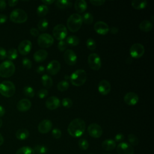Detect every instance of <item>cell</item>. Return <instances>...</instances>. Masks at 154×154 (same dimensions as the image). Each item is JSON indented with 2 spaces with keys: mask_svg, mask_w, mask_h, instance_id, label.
<instances>
[{
  "mask_svg": "<svg viewBox=\"0 0 154 154\" xmlns=\"http://www.w3.org/2000/svg\"><path fill=\"white\" fill-rule=\"evenodd\" d=\"M110 32L112 34H116L119 32V29L117 27H114V26L112 27L110 29Z\"/></svg>",
  "mask_w": 154,
  "mask_h": 154,
  "instance_id": "9f6ffc18",
  "label": "cell"
},
{
  "mask_svg": "<svg viewBox=\"0 0 154 154\" xmlns=\"http://www.w3.org/2000/svg\"><path fill=\"white\" fill-rule=\"evenodd\" d=\"M45 70V68L43 66H39L36 69V72L39 74H42V73L44 72Z\"/></svg>",
  "mask_w": 154,
  "mask_h": 154,
  "instance_id": "f5cc1de1",
  "label": "cell"
},
{
  "mask_svg": "<svg viewBox=\"0 0 154 154\" xmlns=\"http://www.w3.org/2000/svg\"><path fill=\"white\" fill-rule=\"evenodd\" d=\"M16 154H35V152L31 147L29 146H23L19 149Z\"/></svg>",
  "mask_w": 154,
  "mask_h": 154,
  "instance_id": "1f68e13d",
  "label": "cell"
},
{
  "mask_svg": "<svg viewBox=\"0 0 154 154\" xmlns=\"http://www.w3.org/2000/svg\"><path fill=\"white\" fill-rule=\"evenodd\" d=\"M49 9L47 5H40L37 8V14L39 17H43L47 14L48 13Z\"/></svg>",
  "mask_w": 154,
  "mask_h": 154,
  "instance_id": "4dcf8cb0",
  "label": "cell"
},
{
  "mask_svg": "<svg viewBox=\"0 0 154 154\" xmlns=\"http://www.w3.org/2000/svg\"><path fill=\"white\" fill-rule=\"evenodd\" d=\"M52 135L55 139H59L61 137V131L58 128H54L52 131Z\"/></svg>",
  "mask_w": 154,
  "mask_h": 154,
  "instance_id": "bcb514c9",
  "label": "cell"
},
{
  "mask_svg": "<svg viewBox=\"0 0 154 154\" xmlns=\"http://www.w3.org/2000/svg\"><path fill=\"white\" fill-rule=\"evenodd\" d=\"M85 123L80 118L73 119L68 125L67 132L73 137H81L85 130Z\"/></svg>",
  "mask_w": 154,
  "mask_h": 154,
  "instance_id": "6da1fadb",
  "label": "cell"
},
{
  "mask_svg": "<svg viewBox=\"0 0 154 154\" xmlns=\"http://www.w3.org/2000/svg\"><path fill=\"white\" fill-rule=\"evenodd\" d=\"M66 42L67 43V45H70V46H77L79 43V39L78 37L75 35H69L66 37Z\"/></svg>",
  "mask_w": 154,
  "mask_h": 154,
  "instance_id": "f546056e",
  "label": "cell"
},
{
  "mask_svg": "<svg viewBox=\"0 0 154 154\" xmlns=\"http://www.w3.org/2000/svg\"><path fill=\"white\" fill-rule=\"evenodd\" d=\"M33 150L34 152L37 154H45L47 153L48 148L44 145L38 144L34 146Z\"/></svg>",
  "mask_w": 154,
  "mask_h": 154,
  "instance_id": "d590c367",
  "label": "cell"
},
{
  "mask_svg": "<svg viewBox=\"0 0 154 154\" xmlns=\"http://www.w3.org/2000/svg\"><path fill=\"white\" fill-rule=\"evenodd\" d=\"M124 102L129 106L135 105L139 100L138 96L134 92L127 93L123 98Z\"/></svg>",
  "mask_w": 154,
  "mask_h": 154,
  "instance_id": "e0dca14e",
  "label": "cell"
},
{
  "mask_svg": "<svg viewBox=\"0 0 154 154\" xmlns=\"http://www.w3.org/2000/svg\"><path fill=\"white\" fill-rule=\"evenodd\" d=\"M103 154H111V153H103Z\"/></svg>",
  "mask_w": 154,
  "mask_h": 154,
  "instance_id": "be15d7a7",
  "label": "cell"
},
{
  "mask_svg": "<svg viewBox=\"0 0 154 154\" xmlns=\"http://www.w3.org/2000/svg\"><path fill=\"white\" fill-rule=\"evenodd\" d=\"M6 2L4 0H0V10H4L6 8Z\"/></svg>",
  "mask_w": 154,
  "mask_h": 154,
  "instance_id": "db71d44e",
  "label": "cell"
},
{
  "mask_svg": "<svg viewBox=\"0 0 154 154\" xmlns=\"http://www.w3.org/2000/svg\"><path fill=\"white\" fill-rule=\"evenodd\" d=\"M48 95V91L45 88L40 89L37 93V96L40 99H43L46 97Z\"/></svg>",
  "mask_w": 154,
  "mask_h": 154,
  "instance_id": "ee69618b",
  "label": "cell"
},
{
  "mask_svg": "<svg viewBox=\"0 0 154 154\" xmlns=\"http://www.w3.org/2000/svg\"><path fill=\"white\" fill-rule=\"evenodd\" d=\"M147 5V2L146 0H133L131 2V5L132 7L136 9V10H142Z\"/></svg>",
  "mask_w": 154,
  "mask_h": 154,
  "instance_id": "4316f807",
  "label": "cell"
},
{
  "mask_svg": "<svg viewBox=\"0 0 154 154\" xmlns=\"http://www.w3.org/2000/svg\"><path fill=\"white\" fill-rule=\"evenodd\" d=\"M52 34L57 40L60 41L63 40L67 35V28L63 24H58L53 28Z\"/></svg>",
  "mask_w": 154,
  "mask_h": 154,
  "instance_id": "ba28073f",
  "label": "cell"
},
{
  "mask_svg": "<svg viewBox=\"0 0 154 154\" xmlns=\"http://www.w3.org/2000/svg\"><path fill=\"white\" fill-rule=\"evenodd\" d=\"M94 31L100 35H105L108 34L109 28L106 23L103 21H97L94 25Z\"/></svg>",
  "mask_w": 154,
  "mask_h": 154,
  "instance_id": "9a60e30c",
  "label": "cell"
},
{
  "mask_svg": "<svg viewBox=\"0 0 154 154\" xmlns=\"http://www.w3.org/2000/svg\"><path fill=\"white\" fill-rule=\"evenodd\" d=\"M16 137L19 140H24L26 139L29 135V131L25 128H21L18 129L16 132Z\"/></svg>",
  "mask_w": 154,
  "mask_h": 154,
  "instance_id": "484cf974",
  "label": "cell"
},
{
  "mask_svg": "<svg viewBox=\"0 0 154 154\" xmlns=\"http://www.w3.org/2000/svg\"><path fill=\"white\" fill-rule=\"evenodd\" d=\"M2 125V120L0 119V128H1Z\"/></svg>",
  "mask_w": 154,
  "mask_h": 154,
  "instance_id": "6125c7cd",
  "label": "cell"
},
{
  "mask_svg": "<svg viewBox=\"0 0 154 154\" xmlns=\"http://www.w3.org/2000/svg\"><path fill=\"white\" fill-rule=\"evenodd\" d=\"M128 140L129 143V144H131L132 146H137L139 143V140H138V138H137V137L132 134L128 135Z\"/></svg>",
  "mask_w": 154,
  "mask_h": 154,
  "instance_id": "74e56055",
  "label": "cell"
},
{
  "mask_svg": "<svg viewBox=\"0 0 154 154\" xmlns=\"http://www.w3.org/2000/svg\"><path fill=\"white\" fill-rule=\"evenodd\" d=\"M57 47H58V49L63 52L64 51H65L67 47V43L66 42V41H64V40H61L59 42V43H58V45H57Z\"/></svg>",
  "mask_w": 154,
  "mask_h": 154,
  "instance_id": "f6af8a7d",
  "label": "cell"
},
{
  "mask_svg": "<svg viewBox=\"0 0 154 154\" xmlns=\"http://www.w3.org/2000/svg\"><path fill=\"white\" fill-rule=\"evenodd\" d=\"M28 15L26 13L20 8H17L13 10L10 15V19L14 23H22L26 21Z\"/></svg>",
  "mask_w": 154,
  "mask_h": 154,
  "instance_id": "8992f818",
  "label": "cell"
},
{
  "mask_svg": "<svg viewBox=\"0 0 154 154\" xmlns=\"http://www.w3.org/2000/svg\"><path fill=\"white\" fill-rule=\"evenodd\" d=\"M88 134L93 138H98L102 135V129L100 125L97 123H91L87 128Z\"/></svg>",
  "mask_w": 154,
  "mask_h": 154,
  "instance_id": "8fae6325",
  "label": "cell"
},
{
  "mask_svg": "<svg viewBox=\"0 0 154 154\" xmlns=\"http://www.w3.org/2000/svg\"><path fill=\"white\" fill-rule=\"evenodd\" d=\"M118 154H134L133 146L126 142L120 143L116 148Z\"/></svg>",
  "mask_w": 154,
  "mask_h": 154,
  "instance_id": "7c38bea8",
  "label": "cell"
},
{
  "mask_svg": "<svg viewBox=\"0 0 154 154\" xmlns=\"http://www.w3.org/2000/svg\"><path fill=\"white\" fill-rule=\"evenodd\" d=\"M90 2L93 5L100 6V5H103L105 2V1H104V0H90Z\"/></svg>",
  "mask_w": 154,
  "mask_h": 154,
  "instance_id": "7dc6e473",
  "label": "cell"
},
{
  "mask_svg": "<svg viewBox=\"0 0 154 154\" xmlns=\"http://www.w3.org/2000/svg\"><path fill=\"white\" fill-rule=\"evenodd\" d=\"M7 56V51L5 49L2 48L0 47V60H4Z\"/></svg>",
  "mask_w": 154,
  "mask_h": 154,
  "instance_id": "681fc988",
  "label": "cell"
},
{
  "mask_svg": "<svg viewBox=\"0 0 154 154\" xmlns=\"http://www.w3.org/2000/svg\"><path fill=\"white\" fill-rule=\"evenodd\" d=\"M29 32H30V34L34 37H37L39 35L38 30L35 28H31L29 30Z\"/></svg>",
  "mask_w": 154,
  "mask_h": 154,
  "instance_id": "f907efd6",
  "label": "cell"
},
{
  "mask_svg": "<svg viewBox=\"0 0 154 154\" xmlns=\"http://www.w3.org/2000/svg\"><path fill=\"white\" fill-rule=\"evenodd\" d=\"M22 65H23V67H25V69H30L32 67V62L28 58H23L22 59Z\"/></svg>",
  "mask_w": 154,
  "mask_h": 154,
  "instance_id": "7bdbcfd3",
  "label": "cell"
},
{
  "mask_svg": "<svg viewBox=\"0 0 154 154\" xmlns=\"http://www.w3.org/2000/svg\"><path fill=\"white\" fill-rule=\"evenodd\" d=\"M81 18H82V22H84L85 24H87V25L91 24L93 22V16L89 12L84 13L81 16Z\"/></svg>",
  "mask_w": 154,
  "mask_h": 154,
  "instance_id": "d6a6232c",
  "label": "cell"
},
{
  "mask_svg": "<svg viewBox=\"0 0 154 154\" xmlns=\"http://www.w3.org/2000/svg\"><path fill=\"white\" fill-rule=\"evenodd\" d=\"M88 64L90 67L94 70H98L101 67L102 63L99 55L96 53H92L88 57Z\"/></svg>",
  "mask_w": 154,
  "mask_h": 154,
  "instance_id": "30bf717a",
  "label": "cell"
},
{
  "mask_svg": "<svg viewBox=\"0 0 154 154\" xmlns=\"http://www.w3.org/2000/svg\"><path fill=\"white\" fill-rule=\"evenodd\" d=\"M61 103L64 107L67 108H71L73 105L72 100L70 98H67V97H65V98L63 99V100L61 101Z\"/></svg>",
  "mask_w": 154,
  "mask_h": 154,
  "instance_id": "b9f144b4",
  "label": "cell"
},
{
  "mask_svg": "<svg viewBox=\"0 0 154 154\" xmlns=\"http://www.w3.org/2000/svg\"><path fill=\"white\" fill-rule=\"evenodd\" d=\"M18 3L17 0H10L8 1V4L10 7H14Z\"/></svg>",
  "mask_w": 154,
  "mask_h": 154,
  "instance_id": "11a10c76",
  "label": "cell"
},
{
  "mask_svg": "<svg viewBox=\"0 0 154 154\" xmlns=\"http://www.w3.org/2000/svg\"><path fill=\"white\" fill-rule=\"evenodd\" d=\"M5 110L4 108L1 105H0V117H2L5 114Z\"/></svg>",
  "mask_w": 154,
  "mask_h": 154,
  "instance_id": "680465c9",
  "label": "cell"
},
{
  "mask_svg": "<svg viewBox=\"0 0 154 154\" xmlns=\"http://www.w3.org/2000/svg\"><path fill=\"white\" fill-rule=\"evenodd\" d=\"M4 143V138L3 136L1 135V134L0 133V146H1Z\"/></svg>",
  "mask_w": 154,
  "mask_h": 154,
  "instance_id": "91938a15",
  "label": "cell"
},
{
  "mask_svg": "<svg viewBox=\"0 0 154 154\" xmlns=\"http://www.w3.org/2000/svg\"><path fill=\"white\" fill-rule=\"evenodd\" d=\"M69 84L67 81H61L57 84V89L60 91H64L69 88Z\"/></svg>",
  "mask_w": 154,
  "mask_h": 154,
  "instance_id": "8d00e7d4",
  "label": "cell"
},
{
  "mask_svg": "<svg viewBox=\"0 0 154 154\" xmlns=\"http://www.w3.org/2000/svg\"><path fill=\"white\" fill-rule=\"evenodd\" d=\"M126 63H128V64H129V63H131V62H132V60H131V58H130V57L126 59Z\"/></svg>",
  "mask_w": 154,
  "mask_h": 154,
  "instance_id": "94428289",
  "label": "cell"
},
{
  "mask_svg": "<svg viewBox=\"0 0 154 154\" xmlns=\"http://www.w3.org/2000/svg\"><path fill=\"white\" fill-rule=\"evenodd\" d=\"M55 5L59 9L63 10L72 7V3L68 0H57L55 1Z\"/></svg>",
  "mask_w": 154,
  "mask_h": 154,
  "instance_id": "83f0119b",
  "label": "cell"
},
{
  "mask_svg": "<svg viewBox=\"0 0 154 154\" xmlns=\"http://www.w3.org/2000/svg\"><path fill=\"white\" fill-rule=\"evenodd\" d=\"M42 83L44 87L47 88H50L53 85V80L52 78L47 74H45L41 78Z\"/></svg>",
  "mask_w": 154,
  "mask_h": 154,
  "instance_id": "f1b7e54d",
  "label": "cell"
},
{
  "mask_svg": "<svg viewBox=\"0 0 154 154\" xmlns=\"http://www.w3.org/2000/svg\"><path fill=\"white\" fill-rule=\"evenodd\" d=\"M139 28L144 32L150 31L153 28V23L148 20H144L140 23Z\"/></svg>",
  "mask_w": 154,
  "mask_h": 154,
  "instance_id": "d4e9b609",
  "label": "cell"
},
{
  "mask_svg": "<svg viewBox=\"0 0 154 154\" xmlns=\"http://www.w3.org/2000/svg\"><path fill=\"white\" fill-rule=\"evenodd\" d=\"M23 93L25 96L29 97H33L34 96L35 93L34 90L30 86H26L23 88Z\"/></svg>",
  "mask_w": 154,
  "mask_h": 154,
  "instance_id": "f35d334b",
  "label": "cell"
},
{
  "mask_svg": "<svg viewBox=\"0 0 154 154\" xmlns=\"http://www.w3.org/2000/svg\"><path fill=\"white\" fill-rule=\"evenodd\" d=\"M75 10L79 13L84 12L87 8V4L84 0H77L74 5Z\"/></svg>",
  "mask_w": 154,
  "mask_h": 154,
  "instance_id": "cb8c5ba5",
  "label": "cell"
},
{
  "mask_svg": "<svg viewBox=\"0 0 154 154\" xmlns=\"http://www.w3.org/2000/svg\"><path fill=\"white\" fill-rule=\"evenodd\" d=\"M48 57V52L45 49H39L33 55L35 61L40 63L45 61Z\"/></svg>",
  "mask_w": 154,
  "mask_h": 154,
  "instance_id": "7402d4cb",
  "label": "cell"
},
{
  "mask_svg": "<svg viewBox=\"0 0 154 154\" xmlns=\"http://www.w3.org/2000/svg\"><path fill=\"white\" fill-rule=\"evenodd\" d=\"M15 72V66L11 61L7 60L0 64V76L9 78Z\"/></svg>",
  "mask_w": 154,
  "mask_h": 154,
  "instance_id": "277c9868",
  "label": "cell"
},
{
  "mask_svg": "<svg viewBox=\"0 0 154 154\" xmlns=\"http://www.w3.org/2000/svg\"><path fill=\"white\" fill-rule=\"evenodd\" d=\"M86 45L87 48L90 51H94L96 48L95 41L92 38H88L86 41Z\"/></svg>",
  "mask_w": 154,
  "mask_h": 154,
  "instance_id": "ab89813d",
  "label": "cell"
},
{
  "mask_svg": "<svg viewBox=\"0 0 154 154\" xmlns=\"http://www.w3.org/2000/svg\"><path fill=\"white\" fill-rule=\"evenodd\" d=\"M145 49L143 45L136 43L133 44L129 49L130 55L132 58H140L144 54Z\"/></svg>",
  "mask_w": 154,
  "mask_h": 154,
  "instance_id": "9c48e42d",
  "label": "cell"
},
{
  "mask_svg": "<svg viewBox=\"0 0 154 154\" xmlns=\"http://www.w3.org/2000/svg\"><path fill=\"white\" fill-rule=\"evenodd\" d=\"M82 20L81 16L77 13L70 15L67 20V26L70 32H75L82 26Z\"/></svg>",
  "mask_w": 154,
  "mask_h": 154,
  "instance_id": "7a4b0ae2",
  "label": "cell"
},
{
  "mask_svg": "<svg viewBox=\"0 0 154 154\" xmlns=\"http://www.w3.org/2000/svg\"><path fill=\"white\" fill-rule=\"evenodd\" d=\"M64 61L70 66H73L77 61V55L72 49H67L63 55Z\"/></svg>",
  "mask_w": 154,
  "mask_h": 154,
  "instance_id": "4fadbf2b",
  "label": "cell"
},
{
  "mask_svg": "<svg viewBox=\"0 0 154 154\" xmlns=\"http://www.w3.org/2000/svg\"><path fill=\"white\" fill-rule=\"evenodd\" d=\"M124 138H125V137H124L123 134L119 133L115 136V137H114L115 140L114 141H116V142H122Z\"/></svg>",
  "mask_w": 154,
  "mask_h": 154,
  "instance_id": "c3c4849f",
  "label": "cell"
},
{
  "mask_svg": "<svg viewBox=\"0 0 154 154\" xmlns=\"http://www.w3.org/2000/svg\"><path fill=\"white\" fill-rule=\"evenodd\" d=\"M88 154H93V153H88Z\"/></svg>",
  "mask_w": 154,
  "mask_h": 154,
  "instance_id": "e7e4bbea",
  "label": "cell"
},
{
  "mask_svg": "<svg viewBox=\"0 0 154 154\" xmlns=\"http://www.w3.org/2000/svg\"><path fill=\"white\" fill-rule=\"evenodd\" d=\"M42 2L44 4V5H50L54 2V0H42Z\"/></svg>",
  "mask_w": 154,
  "mask_h": 154,
  "instance_id": "6f0895ef",
  "label": "cell"
},
{
  "mask_svg": "<svg viewBox=\"0 0 154 154\" xmlns=\"http://www.w3.org/2000/svg\"><path fill=\"white\" fill-rule=\"evenodd\" d=\"M102 147L103 149L106 151H111L115 149L116 146V143L114 140L106 139L102 143Z\"/></svg>",
  "mask_w": 154,
  "mask_h": 154,
  "instance_id": "603a6c76",
  "label": "cell"
},
{
  "mask_svg": "<svg viewBox=\"0 0 154 154\" xmlns=\"http://www.w3.org/2000/svg\"><path fill=\"white\" fill-rule=\"evenodd\" d=\"M48 27V21L46 19L43 18L40 19L37 24V28L38 30L41 31H45L47 29Z\"/></svg>",
  "mask_w": 154,
  "mask_h": 154,
  "instance_id": "836d02e7",
  "label": "cell"
},
{
  "mask_svg": "<svg viewBox=\"0 0 154 154\" xmlns=\"http://www.w3.org/2000/svg\"><path fill=\"white\" fill-rule=\"evenodd\" d=\"M70 79L72 85L76 87L81 86L87 80V73L83 69H78L72 73Z\"/></svg>",
  "mask_w": 154,
  "mask_h": 154,
  "instance_id": "3957f363",
  "label": "cell"
},
{
  "mask_svg": "<svg viewBox=\"0 0 154 154\" xmlns=\"http://www.w3.org/2000/svg\"><path fill=\"white\" fill-rule=\"evenodd\" d=\"M111 90L110 83L105 79L102 80L98 84V91L102 95L108 94Z\"/></svg>",
  "mask_w": 154,
  "mask_h": 154,
  "instance_id": "ffe728a7",
  "label": "cell"
},
{
  "mask_svg": "<svg viewBox=\"0 0 154 154\" xmlns=\"http://www.w3.org/2000/svg\"><path fill=\"white\" fill-rule=\"evenodd\" d=\"M52 127V123L51 121L48 119H45L39 123L37 129L41 134H46L51 130Z\"/></svg>",
  "mask_w": 154,
  "mask_h": 154,
  "instance_id": "ac0fdd59",
  "label": "cell"
},
{
  "mask_svg": "<svg viewBox=\"0 0 154 154\" xmlns=\"http://www.w3.org/2000/svg\"><path fill=\"white\" fill-rule=\"evenodd\" d=\"M16 91L14 84L10 81H4L0 84V93L4 97H10Z\"/></svg>",
  "mask_w": 154,
  "mask_h": 154,
  "instance_id": "5b68a950",
  "label": "cell"
},
{
  "mask_svg": "<svg viewBox=\"0 0 154 154\" xmlns=\"http://www.w3.org/2000/svg\"><path fill=\"white\" fill-rule=\"evenodd\" d=\"M78 146L81 150H85L88 148L89 144L87 140L84 138H81L78 141Z\"/></svg>",
  "mask_w": 154,
  "mask_h": 154,
  "instance_id": "60d3db41",
  "label": "cell"
},
{
  "mask_svg": "<svg viewBox=\"0 0 154 154\" xmlns=\"http://www.w3.org/2000/svg\"><path fill=\"white\" fill-rule=\"evenodd\" d=\"M17 57V51L15 48L10 49L7 52L6 58H7L9 61L14 60Z\"/></svg>",
  "mask_w": 154,
  "mask_h": 154,
  "instance_id": "e575fe53",
  "label": "cell"
},
{
  "mask_svg": "<svg viewBox=\"0 0 154 154\" xmlns=\"http://www.w3.org/2000/svg\"><path fill=\"white\" fill-rule=\"evenodd\" d=\"M61 68V64L57 60H52L49 63L46 67V71L51 75H55L58 73Z\"/></svg>",
  "mask_w": 154,
  "mask_h": 154,
  "instance_id": "2e32d148",
  "label": "cell"
},
{
  "mask_svg": "<svg viewBox=\"0 0 154 154\" xmlns=\"http://www.w3.org/2000/svg\"><path fill=\"white\" fill-rule=\"evenodd\" d=\"M17 109L21 112L28 111L31 107V102L28 99H22L17 103Z\"/></svg>",
  "mask_w": 154,
  "mask_h": 154,
  "instance_id": "44dd1931",
  "label": "cell"
},
{
  "mask_svg": "<svg viewBox=\"0 0 154 154\" xmlns=\"http://www.w3.org/2000/svg\"><path fill=\"white\" fill-rule=\"evenodd\" d=\"M7 17L4 14H0V25L5 23L7 21Z\"/></svg>",
  "mask_w": 154,
  "mask_h": 154,
  "instance_id": "816d5d0a",
  "label": "cell"
},
{
  "mask_svg": "<svg viewBox=\"0 0 154 154\" xmlns=\"http://www.w3.org/2000/svg\"><path fill=\"white\" fill-rule=\"evenodd\" d=\"M54 42V40L52 36L48 33L39 34L37 39L38 45L42 48H49L53 45Z\"/></svg>",
  "mask_w": 154,
  "mask_h": 154,
  "instance_id": "52a82bcc",
  "label": "cell"
},
{
  "mask_svg": "<svg viewBox=\"0 0 154 154\" xmlns=\"http://www.w3.org/2000/svg\"><path fill=\"white\" fill-rule=\"evenodd\" d=\"M32 48V43L28 40H24L22 41L18 46V51L22 55H26L28 54Z\"/></svg>",
  "mask_w": 154,
  "mask_h": 154,
  "instance_id": "5bb4252c",
  "label": "cell"
},
{
  "mask_svg": "<svg viewBox=\"0 0 154 154\" xmlns=\"http://www.w3.org/2000/svg\"><path fill=\"white\" fill-rule=\"evenodd\" d=\"M45 105L48 109L54 110L60 106V100L56 96H51L47 99L45 102Z\"/></svg>",
  "mask_w": 154,
  "mask_h": 154,
  "instance_id": "d6986e66",
  "label": "cell"
}]
</instances>
